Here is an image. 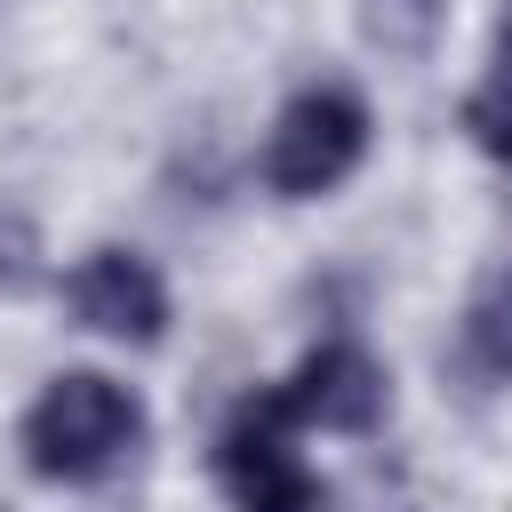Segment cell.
Listing matches in <instances>:
<instances>
[{"label":"cell","instance_id":"cell-1","mask_svg":"<svg viewBox=\"0 0 512 512\" xmlns=\"http://www.w3.org/2000/svg\"><path fill=\"white\" fill-rule=\"evenodd\" d=\"M136 440H144L136 392H120L112 376H88V368L56 376L24 416V456L40 480H104Z\"/></svg>","mask_w":512,"mask_h":512},{"label":"cell","instance_id":"cell-2","mask_svg":"<svg viewBox=\"0 0 512 512\" xmlns=\"http://www.w3.org/2000/svg\"><path fill=\"white\" fill-rule=\"evenodd\" d=\"M216 480L240 512H312L320 504V480L296 456V408L280 392H264L232 416V432L216 448Z\"/></svg>","mask_w":512,"mask_h":512},{"label":"cell","instance_id":"cell-3","mask_svg":"<svg viewBox=\"0 0 512 512\" xmlns=\"http://www.w3.org/2000/svg\"><path fill=\"white\" fill-rule=\"evenodd\" d=\"M360 152H368V112H360V96L312 88V96H296V104L272 120V136H264V184L288 192V200H304V192L344 184Z\"/></svg>","mask_w":512,"mask_h":512},{"label":"cell","instance_id":"cell-4","mask_svg":"<svg viewBox=\"0 0 512 512\" xmlns=\"http://www.w3.org/2000/svg\"><path fill=\"white\" fill-rule=\"evenodd\" d=\"M64 296H72V312H80L96 336H128V344H152L160 320H168V296H160L152 264L128 256V248H96V256L64 280Z\"/></svg>","mask_w":512,"mask_h":512},{"label":"cell","instance_id":"cell-5","mask_svg":"<svg viewBox=\"0 0 512 512\" xmlns=\"http://www.w3.org/2000/svg\"><path fill=\"white\" fill-rule=\"evenodd\" d=\"M280 400L296 408V424H336V432H368L376 408H384V376L360 344H320L288 384Z\"/></svg>","mask_w":512,"mask_h":512},{"label":"cell","instance_id":"cell-6","mask_svg":"<svg viewBox=\"0 0 512 512\" xmlns=\"http://www.w3.org/2000/svg\"><path fill=\"white\" fill-rule=\"evenodd\" d=\"M472 336H480V360L496 368V376H512V280L480 304V320H472Z\"/></svg>","mask_w":512,"mask_h":512}]
</instances>
